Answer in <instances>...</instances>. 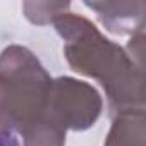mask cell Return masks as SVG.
Here are the masks:
<instances>
[{"mask_svg":"<svg viewBox=\"0 0 146 146\" xmlns=\"http://www.w3.org/2000/svg\"><path fill=\"white\" fill-rule=\"evenodd\" d=\"M0 146H21V144L12 132L0 129Z\"/></svg>","mask_w":146,"mask_h":146,"instance_id":"cell-1","label":"cell"}]
</instances>
